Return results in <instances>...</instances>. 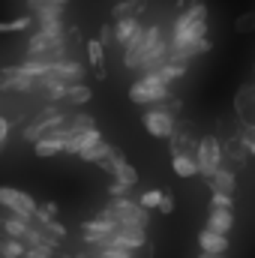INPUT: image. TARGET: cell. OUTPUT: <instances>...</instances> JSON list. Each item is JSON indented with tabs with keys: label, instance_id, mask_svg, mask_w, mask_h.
Here are the masks:
<instances>
[{
	"label": "cell",
	"instance_id": "obj_1",
	"mask_svg": "<svg viewBox=\"0 0 255 258\" xmlns=\"http://www.w3.org/2000/svg\"><path fill=\"white\" fill-rule=\"evenodd\" d=\"M168 33H171L168 60L189 63L192 57L207 54L210 51V39H207V6L201 0H189V6L174 18V24H171Z\"/></svg>",
	"mask_w": 255,
	"mask_h": 258
},
{
	"label": "cell",
	"instance_id": "obj_2",
	"mask_svg": "<svg viewBox=\"0 0 255 258\" xmlns=\"http://www.w3.org/2000/svg\"><path fill=\"white\" fill-rule=\"evenodd\" d=\"M129 99L135 105H159L171 99V84L162 81L156 72H144L132 87H129Z\"/></svg>",
	"mask_w": 255,
	"mask_h": 258
},
{
	"label": "cell",
	"instance_id": "obj_3",
	"mask_svg": "<svg viewBox=\"0 0 255 258\" xmlns=\"http://www.w3.org/2000/svg\"><path fill=\"white\" fill-rule=\"evenodd\" d=\"M198 174L207 180V177H213L219 168H222V159H225V147L219 144V138L216 135H204L201 138V144H198Z\"/></svg>",
	"mask_w": 255,
	"mask_h": 258
},
{
	"label": "cell",
	"instance_id": "obj_4",
	"mask_svg": "<svg viewBox=\"0 0 255 258\" xmlns=\"http://www.w3.org/2000/svg\"><path fill=\"white\" fill-rule=\"evenodd\" d=\"M0 204H3V210L21 216V219H27V222L36 219V210H39V204H36L30 195L21 192V189H15V186H0Z\"/></svg>",
	"mask_w": 255,
	"mask_h": 258
},
{
	"label": "cell",
	"instance_id": "obj_5",
	"mask_svg": "<svg viewBox=\"0 0 255 258\" xmlns=\"http://www.w3.org/2000/svg\"><path fill=\"white\" fill-rule=\"evenodd\" d=\"M117 222H123V225H141V228H147V207L141 204V201H129V198H111L108 201V207H105Z\"/></svg>",
	"mask_w": 255,
	"mask_h": 258
},
{
	"label": "cell",
	"instance_id": "obj_6",
	"mask_svg": "<svg viewBox=\"0 0 255 258\" xmlns=\"http://www.w3.org/2000/svg\"><path fill=\"white\" fill-rule=\"evenodd\" d=\"M63 123H66V114L57 108V105H54V102H51V105H48V108H45V111H42V114L30 123V126H24L21 138H27V141H39L42 135H48V132L60 129Z\"/></svg>",
	"mask_w": 255,
	"mask_h": 258
},
{
	"label": "cell",
	"instance_id": "obj_7",
	"mask_svg": "<svg viewBox=\"0 0 255 258\" xmlns=\"http://www.w3.org/2000/svg\"><path fill=\"white\" fill-rule=\"evenodd\" d=\"M162 105V102H159ZM144 129L153 135V138H171L177 132V120H174V111H168L165 105L162 108H147L144 117H141Z\"/></svg>",
	"mask_w": 255,
	"mask_h": 258
},
{
	"label": "cell",
	"instance_id": "obj_8",
	"mask_svg": "<svg viewBox=\"0 0 255 258\" xmlns=\"http://www.w3.org/2000/svg\"><path fill=\"white\" fill-rule=\"evenodd\" d=\"M0 90L3 93H30V90H36V78L24 75L21 66H3L0 69Z\"/></svg>",
	"mask_w": 255,
	"mask_h": 258
},
{
	"label": "cell",
	"instance_id": "obj_9",
	"mask_svg": "<svg viewBox=\"0 0 255 258\" xmlns=\"http://www.w3.org/2000/svg\"><path fill=\"white\" fill-rule=\"evenodd\" d=\"M147 42H150V27H141V33L123 48V66L126 69H141L144 54H147Z\"/></svg>",
	"mask_w": 255,
	"mask_h": 258
},
{
	"label": "cell",
	"instance_id": "obj_10",
	"mask_svg": "<svg viewBox=\"0 0 255 258\" xmlns=\"http://www.w3.org/2000/svg\"><path fill=\"white\" fill-rule=\"evenodd\" d=\"M33 153H36L39 159H48V156L66 153V135H63V129H54V132L42 135L39 141H33Z\"/></svg>",
	"mask_w": 255,
	"mask_h": 258
},
{
	"label": "cell",
	"instance_id": "obj_11",
	"mask_svg": "<svg viewBox=\"0 0 255 258\" xmlns=\"http://www.w3.org/2000/svg\"><path fill=\"white\" fill-rule=\"evenodd\" d=\"M234 111L243 123H255V84H240L234 93Z\"/></svg>",
	"mask_w": 255,
	"mask_h": 258
},
{
	"label": "cell",
	"instance_id": "obj_12",
	"mask_svg": "<svg viewBox=\"0 0 255 258\" xmlns=\"http://www.w3.org/2000/svg\"><path fill=\"white\" fill-rule=\"evenodd\" d=\"M63 135H66V153H81V150H87V147H93V144L102 141V132L99 129H84V132H69V129H63Z\"/></svg>",
	"mask_w": 255,
	"mask_h": 258
},
{
	"label": "cell",
	"instance_id": "obj_13",
	"mask_svg": "<svg viewBox=\"0 0 255 258\" xmlns=\"http://www.w3.org/2000/svg\"><path fill=\"white\" fill-rule=\"evenodd\" d=\"M141 15H129V18H117L114 21V45L117 48H126L129 42L141 33Z\"/></svg>",
	"mask_w": 255,
	"mask_h": 258
},
{
	"label": "cell",
	"instance_id": "obj_14",
	"mask_svg": "<svg viewBox=\"0 0 255 258\" xmlns=\"http://www.w3.org/2000/svg\"><path fill=\"white\" fill-rule=\"evenodd\" d=\"M51 75L57 81H63V84H81L84 81V66L78 63L75 57H63V60H54Z\"/></svg>",
	"mask_w": 255,
	"mask_h": 258
},
{
	"label": "cell",
	"instance_id": "obj_15",
	"mask_svg": "<svg viewBox=\"0 0 255 258\" xmlns=\"http://www.w3.org/2000/svg\"><path fill=\"white\" fill-rule=\"evenodd\" d=\"M111 243L126 246V249H141L147 243V228H141V225H123L120 222V228L114 231V240Z\"/></svg>",
	"mask_w": 255,
	"mask_h": 258
},
{
	"label": "cell",
	"instance_id": "obj_16",
	"mask_svg": "<svg viewBox=\"0 0 255 258\" xmlns=\"http://www.w3.org/2000/svg\"><path fill=\"white\" fill-rule=\"evenodd\" d=\"M228 246H231L228 234H216V231H210V228H204V231L198 234V249H201V252L225 255V252H228Z\"/></svg>",
	"mask_w": 255,
	"mask_h": 258
},
{
	"label": "cell",
	"instance_id": "obj_17",
	"mask_svg": "<svg viewBox=\"0 0 255 258\" xmlns=\"http://www.w3.org/2000/svg\"><path fill=\"white\" fill-rule=\"evenodd\" d=\"M168 141H171V156H198V144L201 141H192L189 126H180Z\"/></svg>",
	"mask_w": 255,
	"mask_h": 258
},
{
	"label": "cell",
	"instance_id": "obj_18",
	"mask_svg": "<svg viewBox=\"0 0 255 258\" xmlns=\"http://www.w3.org/2000/svg\"><path fill=\"white\" fill-rule=\"evenodd\" d=\"M204 228H210V231H216V234H228V231L234 228V213H231V210H213V207H210Z\"/></svg>",
	"mask_w": 255,
	"mask_h": 258
},
{
	"label": "cell",
	"instance_id": "obj_19",
	"mask_svg": "<svg viewBox=\"0 0 255 258\" xmlns=\"http://www.w3.org/2000/svg\"><path fill=\"white\" fill-rule=\"evenodd\" d=\"M87 60L93 66L96 78H105V42L102 39H87Z\"/></svg>",
	"mask_w": 255,
	"mask_h": 258
},
{
	"label": "cell",
	"instance_id": "obj_20",
	"mask_svg": "<svg viewBox=\"0 0 255 258\" xmlns=\"http://www.w3.org/2000/svg\"><path fill=\"white\" fill-rule=\"evenodd\" d=\"M234 186H237V177L231 168H219L213 177H207V189L213 192H234Z\"/></svg>",
	"mask_w": 255,
	"mask_h": 258
},
{
	"label": "cell",
	"instance_id": "obj_21",
	"mask_svg": "<svg viewBox=\"0 0 255 258\" xmlns=\"http://www.w3.org/2000/svg\"><path fill=\"white\" fill-rule=\"evenodd\" d=\"M225 156L234 162V165H243L252 153H249V147H246V141L237 135V138H228V144H225Z\"/></svg>",
	"mask_w": 255,
	"mask_h": 258
},
{
	"label": "cell",
	"instance_id": "obj_22",
	"mask_svg": "<svg viewBox=\"0 0 255 258\" xmlns=\"http://www.w3.org/2000/svg\"><path fill=\"white\" fill-rule=\"evenodd\" d=\"M0 255L3 258H24L27 255V243L18 240V237H12V234H6V237H0Z\"/></svg>",
	"mask_w": 255,
	"mask_h": 258
},
{
	"label": "cell",
	"instance_id": "obj_23",
	"mask_svg": "<svg viewBox=\"0 0 255 258\" xmlns=\"http://www.w3.org/2000/svg\"><path fill=\"white\" fill-rule=\"evenodd\" d=\"M186 69H189V63H177V60H165V63L159 66V69H153V72H156V75H159L162 81H168V84H171V81H177V78H183V75H186Z\"/></svg>",
	"mask_w": 255,
	"mask_h": 258
},
{
	"label": "cell",
	"instance_id": "obj_24",
	"mask_svg": "<svg viewBox=\"0 0 255 258\" xmlns=\"http://www.w3.org/2000/svg\"><path fill=\"white\" fill-rule=\"evenodd\" d=\"M171 168L177 177H195L198 174V159L195 156H171Z\"/></svg>",
	"mask_w": 255,
	"mask_h": 258
},
{
	"label": "cell",
	"instance_id": "obj_25",
	"mask_svg": "<svg viewBox=\"0 0 255 258\" xmlns=\"http://www.w3.org/2000/svg\"><path fill=\"white\" fill-rule=\"evenodd\" d=\"M93 99V90L81 81V84H69V90H66V102L69 105H84V102H90Z\"/></svg>",
	"mask_w": 255,
	"mask_h": 258
},
{
	"label": "cell",
	"instance_id": "obj_26",
	"mask_svg": "<svg viewBox=\"0 0 255 258\" xmlns=\"http://www.w3.org/2000/svg\"><path fill=\"white\" fill-rule=\"evenodd\" d=\"M108 150H111V144H108V141H99V144H93V147L81 150L78 156H81L84 162H96V165H99V162H102V159L108 156Z\"/></svg>",
	"mask_w": 255,
	"mask_h": 258
},
{
	"label": "cell",
	"instance_id": "obj_27",
	"mask_svg": "<svg viewBox=\"0 0 255 258\" xmlns=\"http://www.w3.org/2000/svg\"><path fill=\"white\" fill-rule=\"evenodd\" d=\"M141 6H144V0H120L114 9H111V18L117 21V18H129V15H138L141 12Z\"/></svg>",
	"mask_w": 255,
	"mask_h": 258
},
{
	"label": "cell",
	"instance_id": "obj_28",
	"mask_svg": "<svg viewBox=\"0 0 255 258\" xmlns=\"http://www.w3.org/2000/svg\"><path fill=\"white\" fill-rule=\"evenodd\" d=\"M63 129H69V132H84V129H96V120H93L90 114H72V117H66Z\"/></svg>",
	"mask_w": 255,
	"mask_h": 258
},
{
	"label": "cell",
	"instance_id": "obj_29",
	"mask_svg": "<svg viewBox=\"0 0 255 258\" xmlns=\"http://www.w3.org/2000/svg\"><path fill=\"white\" fill-rule=\"evenodd\" d=\"M123 162H126V156H123V150H117V147H111V150H108V156H105V159L99 162V168H102V171H108V174H114V168H117V165H123Z\"/></svg>",
	"mask_w": 255,
	"mask_h": 258
},
{
	"label": "cell",
	"instance_id": "obj_30",
	"mask_svg": "<svg viewBox=\"0 0 255 258\" xmlns=\"http://www.w3.org/2000/svg\"><path fill=\"white\" fill-rule=\"evenodd\" d=\"M33 21H36V18H30V15L12 18V21H3V24H0V33H18V30H27Z\"/></svg>",
	"mask_w": 255,
	"mask_h": 258
},
{
	"label": "cell",
	"instance_id": "obj_31",
	"mask_svg": "<svg viewBox=\"0 0 255 258\" xmlns=\"http://www.w3.org/2000/svg\"><path fill=\"white\" fill-rule=\"evenodd\" d=\"M114 180H120V183H126V186H135V183H138V171H135L129 162H123V165L114 168Z\"/></svg>",
	"mask_w": 255,
	"mask_h": 258
},
{
	"label": "cell",
	"instance_id": "obj_32",
	"mask_svg": "<svg viewBox=\"0 0 255 258\" xmlns=\"http://www.w3.org/2000/svg\"><path fill=\"white\" fill-rule=\"evenodd\" d=\"M213 210H234V192H213L210 195Z\"/></svg>",
	"mask_w": 255,
	"mask_h": 258
},
{
	"label": "cell",
	"instance_id": "obj_33",
	"mask_svg": "<svg viewBox=\"0 0 255 258\" xmlns=\"http://www.w3.org/2000/svg\"><path fill=\"white\" fill-rule=\"evenodd\" d=\"M54 249L51 243H36V246H27V255L24 258H54Z\"/></svg>",
	"mask_w": 255,
	"mask_h": 258
},
{
	"label": "cell",
	"instance_id": "obj_34",
	"mask_svg": "<svg viewBox=\"0 0 255 258\" xmlns=\"http://www.w3.org/2000/svg\"><path fill=\"white\" fill-rule=\"evenodd\" d=\"M162 198H165V192H159V189H147V192L141 195V204H144L147 210H159Z\"/></svg>",
	"mask_w": 255,
	"mask_h": 258
},
{
	"label": "cell",
	"instance_id": "obj_35",
	"mask_svg": "<svg viewBox=\"0 0 255 258\" xmlns=\"http://www.w3.org/2000/svg\"><path fill=\"white\" fill-rule=\"evenodd\" d=\"M39 228H42L45 234H51L54 240H60V243H63V237H66V228L60 225V222H57V219H48V222H42Z\"/></svg>",
	"mask_w": 255,
	"mask_h": 258
},
{
	"label": "cell",
	"instance_id": "obj_36",
	"mask_svg": "<svg viewBox=\"0 0 255 258\" xmlns=\"http://www.w3.org/2000/svg\"><path fill=\"white\" fill-rule=\"evenodd\" d=\"M54 213H57V204H54V201H42V204H39V210H36V222L42 225V222L54 219Z\"/></svg>",
	"mask_w": 255,
	"mask_h": 258
},
{
	"label": "cell",
	"instance_id": "obj_37",
	"mask_svg": "<svg viewBox=\"0 0 255 258\" xmlns=\"http://www.w3.org/2000/svg\"><path fill=\"white\" fill-rule=\"evenodd\" d=\"M234 27H237L240 33H252L255 30V12H243V15L234 21Z\"/></svg>",
	"mask_w": 255,
	"mask_h": 258
},
{
	"label": "cell",
	"instance_id": "obj_38",
	"mask_svg": "<svg viewBox=\"0 0 255 258\" xmlns=\"http://www.w3.org/2000/svg\"><path fill=\"white\" fill-rule=\"evenodd\" d=\"M240 138L246 141V147H249V153L255 156V123H243V129H240Z\"/></svg>",
	"mask_w": 255,
	"mask_h": 258
},
{
	"label": "cell",
	"instance_id": "obj_39",
	"mask_svg": "<svg viewBox=\"0 0 255 258\" xmlns=\"http://www.w3.org/2000/svg\"><path fill=\"white\" fill-rule=\"evenodd\" d=\"M132 189V186H126V183H120V180H114L111 186H108V195L111 198H126V192Z\"/></svg>",
	"mask_w": 255,
	"mask_h": 258
},
{
	"label": "cell",
	"instance_id": "obj_40",
	"mask_svg": "<svg viewBox=\"0 0 255 258\" xmlns=\"http://www.w3.org/2000/svg\"><path fill=\"white\" fill-rule=\"evenodd\" d=\"M9 129H12V120H9V117H0V147H6V141H9Z\"/></svg>",
	"mask_w": 255,
	"mask_h": 258
},
{
	"label": "cell",
	"instance_id": "obj_41",
	"mask_svg": "<svg viewBox=\"0 0 255 258\" xmlns=\"http://www.w3.org/2000/svg\"><path fill=\"white\" fill-rule=\"evenodd\" d=\"M159 213H165V216H168V213H174V198H171V195H165V198H162Z\"/></svg>",
	"mask_w": 255,
	"mask_h": 258
},
{
	"label": "cell",
	"instance_id": "obj_42",
	"mask_svg": "<svg viewBox=\"0 0 255 258\" xmlns=\"http://www.w3.org/2000/svg\"><path fill=\"white\" fill-rule=\"evenodd\" d=\"M198 258H225V255H210V252H201Z\"/></svg>",
	"mask_w": 255,
	"mask_h": 258
},
{
	"label": "cell",
	"instance_id": "obj_43",
	"mask_svg": "<svg viewBox=\"0 0 255 258\" xmlns=\"http://www.w3.org/2000/svg\"><path fill=\"white\" fill-rule=\"evenodd\" d=\"M57 258H78V255H57Z\"/></svg>",
	"mask_w": 255,
	"mask_h": 258
},
{
	"label": "cell",
	"instance_id": "obj_44",
	"mask_svg": "<svg viewBox=\"0 0 255 258\" xmlns=\"http://www.w3.org/2000/svg\"><path fill=\"white\" fill-rule=\"evenodd\" d=\"M0 258H3V255H0Z\"/></svg>",
	"mask_w": 255,
	"mask_h": 258
}]
</instances>
